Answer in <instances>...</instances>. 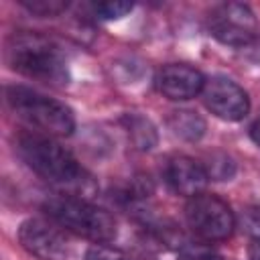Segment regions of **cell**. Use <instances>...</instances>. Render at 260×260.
Listing matches in <instances>:
<instances>
[{
	"mask_svg": "<svg viewBox=\"0 0 260 260\" xmlns=\"http://www.w3.org/2000/svg\"><path fill=\"white\" fill-rule=\"evenodd\" d=\"M134 4L132 2H122V0H108V2H98L91 6L93 14L102 20H118L132 12Z\"/></svg>",
	"mask_w": 260,
	"mask_h": 260,
	"instance_id": "15",
	"label": "cell"
},
{
	"mask_svg": "<svg viewBox=\"0 0 260 260\" xmlns=\"http://www.w3.org/2000/svg\"><path fill=\"white\" fill-rule=\"evenodd\" d=\"M205 173L213 181H230L236 175V162L225 152H213L205 162Z\"/></svg>",
	"mask_w": 260,
	"mask_h": 260,
	"instance_id": "13",
	"label": "cell"
},
{
	"mask_svg": "<svg viewBox=\"0 0 260 260\" xmlns=\"http://www.w3.org/2000/svg\"><path fill=\"white\" fill-rule=\"evenodd\" d=\"M201 98H203L205 108L213 116H217L225 122L244 120L250 112V98L244 91V87L223 75L205 79Z\"/></svg>",
	"mask_w": 260,
	"mask_h": 260,
	"instance_id": "8",
	"label": "cell"
},
{
	"mask_svg": "<svg viewBox=\"0 0 260 260\" xmlns=\"http://www.w3.org/2000/svg\"><path fill=\"white\" fill-rule=\"evenodd\" d=\"M177 260H223V256L205 244H183L177 252Z\"/></svg>",
	"mask_w": 260,
	"mask_h": 260,
	"instance_id": "16",
	"label": "cell"
},
{
	"mask_svg": "<svg viewBox=\"0 0 260 260\" xmlns=\"http://www.w3.org/2000/svg\"><path fill=\"white\" fill-rule=\"evenodd\" d=\"M248 254H250V260H260V240H254Z\"/></svg>",
	"mask_w": 260,
	"mask_h": 260,
	"instance_id": "20",
	"label": "cell"
},
{
	"mask_svg": "<svg viewBox=\"0 0 260 260\" xmlns=\"http://www.w3.org/2000/svg\"><path fill=\"white\" fill-rule=\"evenodd\" d=\"M16 152L26 162L32 173L49 181L51 185L69 191V195L83 197L93 191V181L89 173L79 165V160L51 136L41 134H20L16 140Z\"/></svg>",
	"mask_w": 260,
	"mask_h": 260,
	"instance_id": "1",
	"label": "cell"
},
{
	"mask_svg": "<svg viewBox=\"0 0 260 260\" xmlns=\"http://www.w3.org/2000/svg\"><path fill=\"white\" fill-rule=\"evenodd\" d=\"M240 225L252 240H260V205L248 207L240 217Z\"/></svg>",
	"mask_w": 260,
	"mask_h": 260,
	"instance_id": "17",
	"label": "cell"
},
{
	"mask_svg": "<svg viewBox=\"0 0 260 260\" xmlns=\"http://www.w3.org/2000/svg\"><path fill=\"white\" fill-rule=\"evenodd\" d=\"M4 59L12 71L28 79L51 85H65L69 81L65 51L59 43L41 32L10 35L4 45Z\"/></svg>",
	"mask_w": 260,
	"mask_h": 260,
	"instance_id": "2",
	"label": "cell"
},
{
	"mask_svg": "<svg viewBox=\"0 0 260 260\" xmlns=\"http://www.w3.org/2000/svg\"><path fill=\"white\" fill-rule=\"evenodd\" d=\"M189 228L203 240L217 242L232 236L236 230V215L232 207L217 195L199 193L189 199L185 207Z\"/></svg>",
	"mask_w": 260,
	"mask_h": 260,
	"instance_id": "5",
	"label": "cell"
},
{
	"mask_svg": "<svg viewBox=\"0 0 260 260\" xmlns=\"http://www.w3.org/2000/svg\"><path fill=\"white\" fill-rule=\"evenodd\" d=\"M250 136H252V140H254V142L260 146V118H258V120L252 124V128H250Z\"/></svg>",
	"mask_w": 260,
	"mask_h": 260,
	"instance_id": "19",
	"label": "cell"
},
{
	"mask_svg": "<svg viewBox=\"0 0 260 260\" xmlns=\"http://www.w3.org/2000/svg\"><path fill=\"white\" fill-rule=\"evenodd\" d=\"M85 260H130L122 250L110 248L106 244H93L85 252Z\"/></svg>",
	"mask_w": 260,
	"mask_h": 260,
	"instance_id": "18",
	"label": "cell"
},
{
	"mask_svg": "<svg viewBox=\"0 0 260 260\" xmlns=\"http://www.w3.org/2000/svg\"><path fill=\"white\" fill-rule=\"evenodd\" d=\"M203 85H205L203 73L187 63H169L160 67V71L156 73L158 91L173 102L193 100L203 91Z\"/></svg>",
	"mask_w": 260,
	"mask_h": 260,
	"instance_id": "10",
	"label": "cell"
},
{
	"mask_svg": "<svg viewBox=\"0 0 260 260\" xmlns=\"http://www.w3.org/2000/svg\"><path fill=\"white\" fill-rule=\"evenodd\" d=\"M122 124H124V130L130 138V142L134 144V148L146 152V150H152L158 142V134H156V128L154 124L142 116V114H124L122 118Z\"/></svg>",
	"mask_w": 260,
	"mask_h": 260,
	"instance_id": "11",
	"label": "cell"
},
{
	"mask_svg": "<svg viewBox=\"0 0 260 260\" xmlns=\"http://www.w3.org/2000/svg\"><path fill=\"white\" fill-rule=\"evenodd\" d=\"M258 20L250 6L242 2L219 4L209 14V32L228 47H248L258 37Z\"/></svg>",
	"mask_w": 260,
	"mask_h": 260,
	"instance_id": "6",
	"label": "cell"
},
{
	"mask_svg": "<svg viewBox=\"0 0 260 260\" xmlns=\"http://www.w3.org/2000/svg\"><path fill=\"white\" fill-rule=\"evenodd\" d=\"M55 221L28 217L18 228L20 246L39 260H67L71 244Z\"/></svg>",
	"mask_w": 260,
	"mask_h": 260,
	"instance_id": "7",
	"label": "cell"
},
{
	"mask_svg": "<svg viewBox=\"0 0 260 260\" xmlns=\"http://www.w3.org/2000/svg\"><path fill=\"white\" fill-rule=\"evenodd\" d=\"M162 179L177 195H183L189 199L199 193H205V187L209 181L203 165H199L195 158L187 154H173L165 158Z\"/></svg>",
	"mask_w": 260,
	"mask_h": 260,
	"instance_id": "9",
	"label": "cell"
},
{
	"mask_svg": "<svg viewBox=\"0 0 260 260\" xmlns=\"http://www.w3.org/2000/svg\"><path fill=\"white\" fill-rule=\"evenodd\" d=\"M6 104L28 126L49 136H69L75 130V116L69 106L24 85H6Z\"/></svg>",
	"mask_w": 260,
	"mask_h": 260,
	"instance_id": "4",
	"label": "cell"
},
{
	"mask_svg": "<svg viewBox=\"0 0 260 260\" xmlns=\"http://www.w3.org/2000/svg\"><path fill=\"white\" fill-rule=\"evenodd\" d=\"M167 126L177 138L187 140V142H197L205 134V128H207L205 120L197 112H191V110L171 112V116L167 118Z\"/></svg>",
	"mask_w": 260,
	"mask_h": 260,
	"instance_id": "12",
	"label": "cell"
},
{
	"mask_svg": "<svg viewBox=\"0 0 260 260\" xmlns=\"http://www.w3.org/2000/svg\"><path fill=\"white\" fill-rule=\"evenodd\" d=\"M43 211L57 225L85 240H91L95 244H108L118 234L116 219L106 209L77 195L61 193V195L49 197L43 203Z\"/></svg>",
	"mask_w": 260,
	"mask_h": 260,
	"instance_id": "3",
	"label": "cell"
},
{
	"mask_svg": "<svg viewBox=\"0 0 260 260\" xmlns=\"http://www.w3.org/2000/svg\"><path fill=\"white\" fill-rule=\"evenodd\" d=\"M20 6H24L30 14H37L41 18H51V16L63 14L69 2L65 0H20Z\"/></svg>",
	"mask_w": 260,
	"mask_h": 260,
	"instance_id": "14",
	"label": "cell"
}]
</instances>
